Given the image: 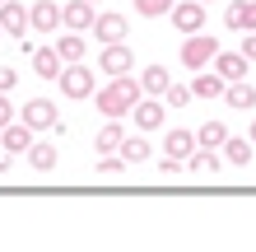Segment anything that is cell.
I'll return each mask as SVG.
<instances>
[{"instance_id":"7a4b0ae2","label":"cell","mask_w":256,"mask_h":252,"mask_svg":"<svg viewBox=\"0 0 256 252\" xmlns=\"http://www.w3.org/2000/svg\"><path fill=\"white\" fill-rule=\"evenodd\" d=\"M19 122H28L33 131H52V136H66V131H70L61 117H56V103L52 98H28L24 108H19Z\"/></svg>"},{"instance_id":"1f68e13d","label":"cell","mask_w":256,"mask_h":252,"mask_svg":"<svg viewBox=\"0 0 256 252\" xmlns=\"http://www.w3.org/2000/svg\"><path fill=\"white\" fill-rule=\"evenodd\" d=\"M5 122H14V103H10V94H0V126Z\"/></svg>"},{"instance_id":"30bf717a","label":"cell","mask_w":256,"mask_h":252,"mask_svg":"<svg viewBox=\"0 0 256 252\" xmlns=\"http://www.w3.org/2000/svg\"><path fill=\"white\" fill-rule=\"evenodd\" d=\"M0 33L24 38L28 33V5H19V0H0Z\"/></svg>"},{"instance_id":"52a82bcc","label":"cell","mask_w":256,"mask_h":252,"mask_svg":"<svg viewBox=\"0 0 256 252\" xmlns=\"http://www.w3.org/2000/svg\"><path fill=\"white\" fill-rule=\"evenodd\" d=\"M130 122L140 126V131H158L163 122H168V112H163V103L154 94H140V98H135V108H130Z\"/></svg>"},{"instance_id":"d6a6232c","label":"cell","mask_w":256,"mask_h":252,"mask_svg":"<svg viewBox=\"0 0 256 252\" xmlns=\"http://www.w3.org/2000/svg\"><path fill=\"white\" fill-rule=\"evenodd\" d=\"M242 56H247V61H256V33L242 38Z\"/></svg>"},{"instance_id":"f1b7e54d","label":"cell","mask_w":256,"mask_h":252,"mask_svg":"<svg viewBox=\"0 0 256 252\" xmlns=\"http://www.w3.org/2000/svg\"><path fill=\"white\" fill-rule=\"evenodd\" d=\"M163 103H168V108H186V103H191V84L182 89V84H168V89H163Z\"/></svg>"},{"instance_id":"4fadbf2b","label":"cell","mask_w":256,"mask_h":252,"mask_svg":"<svg viewBox=\"0 0 256 252\" xmlns=\"http://www.w3.org/2000/svg\"><path fill=\"white\" fill-rule=\"evenodd\" d=\"M224 24H228L233 33H256V0H233L228 14H224Z\"/></svg>"},{"instance_id":"6da1fadb","label":"cell","mask_w":256,"mask_h":252,"mask_svg":"<svg viewBox=\"0 0 256 252\" xmlns=\"http://www.w3.org/2000/svg\"><path fill=\"white\" fill-rule=\"evenodd\" d=\"M140 94H144L140 80H130V75H112V84L94 89V108H98L102 117H126V112L135 108V98H140Z\"/></svg>"},{"instance_id":"7c38bea8","label":"cell","mask_w":256,"mask_h":252,"mask_svg":"<svg viewBox=\"0 0 256 252\" xmlns=\"http://www.w3.org/2000/svg\"><path fill=\"white\" fill-rule=\"evenodd\" d=\"M56 24H61V5H56V0H38V5H28V28H38V33H56Z\"/></svg>"},{"instance_id":"7402d4cb","label":"cell","mask_w":256,"mask_h":252,"mask_svg":"<svg viewBox=\"0 0 256 252\" xmlns=\"http://www.w3.org/2000/svg\"><path fill=\"white\" fill-rule=\"evenodd\" d=\"M172 84V75H168V66H144V75H140V89L144 94H154V98H163V89Z\"/></svg>"},{"instance_id":"d6986e66","label":"cell","mask_w":256,"mask_h":252,"mask_svg":"<svg viewBox=\"0 0 256 252\" xmlns=\"http://www.w3.org/2000/svg\"><path fill=\"white\" fill-rule=\"evenodd\" d=\"M224 98H228V108H238V112H252V108H256V89H252L247 80L224 84Z\"/></svg>"},{"instance_id":"e0dca14e","label":"cell","mask_w":256,"mask_h":252,"mask_svg":"<svg viewBox=\"0 0 256 252\" xmlns=\"http://www.w3.org/2000/svg\"><path fill=\"white\" fill-rule=\"evenodd\" d=\"M219 154H224V164H238V168H247L252 164V136L242 140V136H228L219 145Z\"/></svg>"},{"instance_id":"3957f363","label":"cell","mask_w":256,"mask_h":252,"mask_svg":"<svg viewBox=\"0 0 256 252\" xmlns=\"http://www.w3.org/2000/svg\"><path fill=\"white\" fill-rule=\"evenodd\" d=\"M56 89H61L66 98H88L94 94V70H88L84 61H70V66H61V75H56Z\"/></svg>"},{"instance_id":"484cf974","label":"cell","mask_w":256,"mask_h":252,"mask_svg":"<svg viewBox=\"0 0 256 252\" xmlns=\"http://www.w3.org/2000/svg\"><path fill=\"white\" fill-rule=\"evenodd\" d=\"M56 52H61V61L70 66V61H84V52H88V47H84V38H80V33H66L61 42H56Z\"/></svg>"},{"instance_id":"83f0119b","label":"cell","mask_w":256,"mask_h":252,"mask_svg":"<svg viewBox=\"0 0 256 252\" xmlns=\"http://www.w3.org/2000/svg\"><path fill=\"white\" fill-rule=\"evenodd\" d=\"M168 10H172V0H135V14H144V19H163Z\"/></svg>"},{"instance_id":"9a60e30c","label":"cell","mask_w":256,"mask_h":252,"mask_svg":"<svg viewBox=\"0 0 256 252\" xmlns=\"http://www.w3.org/2000/svg\"><path fill=\"white\" fill-rule=\"evenodd\" d=\"M186 168L200 173V177H214V173L224 168V154H219V150H205V145H196V150L186 154Z\"/></svg>"},{"instance_id":"4dcf8cb0","label":"cell","mask_w":256,"mask_h":252,"mask_svg":"<svg viewBox=\"0 0 256 252\" xmlns=\"http://www.w3.org/2000/svg\"><path fill=\"white\" fill-rule=\"evenodd\" d=\"M10 89H19V70H14V66H0V94H10Z\"/></svg>"},{"instance_id":"d4e9b609","label":"cell","mask_w":256,"mask_h":252,"mask_svg":"<svg viewBox=\"0 0 256 252\" xmlns=\"http://www.w3.org/2000/svg\"><path fill=\"white\" fill-rule=\"evenodd\" d=\"M28 164H33L38 173H52L56 168V145H38L33 140V145H28Z\"/></svg>"},{"instance_id":"4316f807","label":"cell","mask_w":256,"mask_h":252,"mask_svg":"<svg viewBox=\"0 0 256 252\" xmlns=\"http://www.w3.org/2000/svg\"><path fill=\"white\" fill-rule=\"evenodd\" d=\"M94 173H98V177H122V173H126V159L112 150V154H102L98 164H94Z\"/></svg>"},{"instance_id":"d590c367","label":"cell","mask_w":256,"mask_h":252,"mask_svg":"<svg viewBox=\"0 0 256 252\" xmlns=\"http://www.w3.org/2000/svg\"><path fill=\"white\" fill-rule=\"evenodd\" d=\"M94 5H98V0H94Z\"/></svg>"},{"instance_id":"9c48e42d","label":"cell","mask_w":256,"mask_h":252,"mask_svg":"<svg viewBox=\"0 0 256 252\" xmlns=\"http://www.w3.org/2000/svg\"><path fill=\"white\" fill-rule=\"evenodd\" d=\"M214 70H219V80L224 84H233V80H247V70H252V61H247V56L242 52H214Z\"/></svg>"},{"instance_id":"ffe728a7","label":"cell","mask_w":256,"mask_h":252,"mask_svg":"<svg viewBox=\"0 0 256 252\" xmlns=\"http://www.w3.org/2000/svg\"><path fill=\"white\" fill-rule=\"evenodd\" d=\"M116 154H122L126 164H144V159L154 154V150H149V140H144V131H140V136H122V145H116Z\"/></svg>"},{"instance_id":"8fae6325","label":"cell","mask_w":256,"mask_h":252,"mask_svg":"<svg viewBox=\"0 0 256 252\" xmlns=\"http://www.w3.org/2000/svg\"><path fill=\"white\" fill-rule=\"evenodd\" d=\"M94 0H70V5H61V24L70 28V33H84V28H94Z\"/></svg>"},{"instance_id":"f546056e","label":"cell","mask_w":256,"mask_h":252,"mask_svg":"<svg viewBox=\"0 0 256 252\" xmlns=\"http://www.w3.org/2000/svg\"><path fill=\"white\" fill-rule=\"evenodd\" d=\"M158 173H163V177H182V173H186V159H177V154H163Z\"/></svg>"},{"instance_id":"836d02e7","label":"cell","mask_w":256,"mask_h":252,"mask_svg":"<svg viewBox=\"0 0 256 252\" xmlns=\"http://www.w3.org/2000/svg\"><path fill=\"white\" fill-rule=\"evenodd\" d=\"M10 164H14V154H5V150H0V177L10 173Z\"/></svg>"},{"instance_id":"44dd1931","label":"cell","mask_w":256,"mask_h":252,"mask_svg":"<svg viewBox=\"0 0 256 252\" xmlns=\"http://www.w3.org/2000/svg\"><path fill=\"white\" fill-rule=\"evenodd\" d=\"M191 150H196V131H186V126L168 131V140H163V154H177V159H186Z\"/></svg>"},{"instance_id":"8d00e7d4","label":"cell","mask_w":256,"mask_h":252,"mask_svg":"<svg viewBox=\"0 0 256 252\" xmlns=\"http://www.w3.org/2000/svg\"><path fill=\"white\" fill-rule=\"evenodd\" d=\"M205 5H210V0H205Z\"/></svg>"},{"instance_id":"277c9868","label":"cell","mask_w":256,"mask_h":252,"mask_svg":"<svg viewBox=\"0 0 256 252\" xmlns=\"http://www.w3.org/2000/svg\"><path fill=\"white\" fill-rule=\"evenodd\" d=\"M214 52H219V38H210L205 28H200V33H186V42H182V66L205 70L210 61H214Z\"/></svg>"},{"instance_id":"cb8c5ba5","label":"cell","mask_w":256,"mask_h":252,"mask_svg":"<svg viewBox=\"0 0 256 252\" xmlns=\"http://www.w3.org/2000/svg\"><path fill=\"white\" fill-rule=\"evenodd\" d=\"M224 140H228V126L224 122H205L200 131H196V145H205V150H219Z\"/></svg>"},{"instance_id":"603a6c76","label":"cell","mask_w":256,"mask_h":252,"mask_svg":"<svg viewBox=\"0 0 256 252\" xmlns=\"http://www.w3.org/2000/svg\"><path fill=\"white\" fill-rule=\"evenodd\" d=\"M122 136H126V131L116 126V117H108V126H98V136H94V150L98 154H112L116 145H122Z\"/></svg>"},{"instance_id":"e575fe53","label":"cell","mask_w":256,"mask_h":252,"mask_svg":"<svg viewBox=\"0 0 256 252\" xmlns=\"http://www.w3.org/2000/svg\"><path fill=\"white\" fill-rule=\"evenodd\" d=\"M252 145H256V122H252Z\"/></svg>"},{"instance_id":"5b68a950","label":"cell","mask_w":256,"mask_h":252,"mask_svg":"<svg viewBox=\"0 0 256 252\" xmlns=\"http://www.w3.org/2000/svg\"><path fill=\"white\" fill-rule=\"evenodd\" d=\"M130 66H135V52L126 47V42H102V52H98V70L102 75H130Z\"/></svg>"},{"instance_id":"5bb4252c","label":"cell","mask_w":256,"mask_h":252,"mask_svg":"<svg viewBox=\"0 0 256 252\" xmlns=\"http://www.w3.org/2000/svg\"><path fill=\"white\" fill-rule=\"evenodd\" d=\"M126 28H130L126 14H98L94 19V38L98 42H126Z\"/></svg>"},{"instance_id":"ba28073f","label":"cell","mask_w":256,"mask_h":252,"mask_svg":"<svg viewBox=\"0 0 256 252\" xmlns=\"http://www.w3.org/2000/svg\"><path fill=\"white\" fill-rule=\"evenodd\" d=\"M28 145H33V126H28V122H19V117H14V122L0 126V150H5V154L19 159V154H28Z\"/></svg>"},{"instance_id":"2e32d148","label":"cell","mask_w":256,"mask_h":252,"mask_svg":"<svg viewBox=\"0 0 256 252\" xmlns=\"http://www.w3.org/2000/svg\"><path fill=\"white\" fill-rule=\"evenodd\" d=\"M61 52H56V47H33V75L38 80H56V75H61Z\"/></svg>"},{"instance_id":"8992f818","label":"cell","mask_w":256,"mask_h":252,"mask_svg":"<svg viewBox=\"0 0 256 252\" xmlns=\"http://www.w3.org/2000/svg\"><path fill=\"white\" fill-rule=\"evenodd\" d=\"M168 19H172V28H182V33H200L205 28V0H172Z\"/></svg>"},{"instance_id":"ac0fdd59","label":"cell","mask_w":256,"mask_h":252,"mask_svg":"<svg viewBox=\"0 0 256 252\" xmlns=\"http://www.w3.org/2000/svg\"><path fill=\"white\" fill-rule=\"evenodd\" d=\"M191 98H224V80H219V70H196V80H191Z\"/></svg>"}]
</instances>
